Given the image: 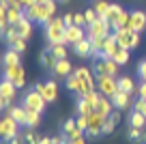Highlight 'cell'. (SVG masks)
<instances>
[{"label": "cell", "instance_id": "obj_46", "mask_svg": "<svg viewBox=\"0 0 146 144\" xmlns=\"http://www.w3.org/2000/svg\"><path fill=\"white\" fill-rule=\"evenodd\" d=\"M7 144H26V140H24V138H19V135H15V138H13V140H9Z\"/></svg>", "mask_w": 146, "mask_h": 144}, {"label": "cell", "instance_id": "obj_7", "mask_svg": "<svg viewBox=\"0 0 146 144\" xmlns=\"http://www.w3.org/2000/svg\"><path fill=\"white\" fill-rule=\"evenodd\" d=\"M17 133H19V123L7 114V116L2 118V123H0V135H2V140L9 142V140H13Z\"/></svg>", "mask_w": 146, "mask_h": 144}, {"label": "cell", "instance_id": "obj_48", "mask_svg": "<svg viewBox=\"0 0 146 144\" xmlns=\"http://www.w3.org/2000/svg\"><path fill=\"white\" fill-rule=\"evenodd\" d=\"M19 2H22V5H24V9H26V7H30V5H35L36 0H19Z\"/></svg>", "mask_w": 146, "mask_h": 144}, {"label": "cell", "instance_id": "obj_45", "mask_svg": "<svg viewBox=\"0 0 146 144\" xmlns=\"http://www.w3.org/2000/svg\"><path fill=\"white\" fill-rule=\"evenodd\" d=\"M137 95H140L142 99H146V82H142V84L137 86Z\"/></svg>", "mask_w": 146, "mask_h": 144}, {"label": "cell", "instance_id": "obj_37", "mask_svg": "<svg viewBox=\"0 0 146 144\" xmlns=\"http://www.w3.org/2000/svg\"><path fill=\"white\" fill-rule=\"evenodd\" d=\"M11 50H15V52H19V54H22V52L26 50V39H22V37H17V39H15V43L11 45Z\"/></svg>", "mask_w": 146, "mask_h": 144}, {"label": "cell", "instance_id": "obj_26", "mask_svg": "<svg viewBox=\"0 0 146 144\" xmlns=\"http://www.w3.org/2000/svg\"><path fill=\"white\" fill-rule=\"evenodd\" d=\"M123 11H125V9H123L120 5H110V11H108V15H105V19L114 26V22L120 17V13H123Z\"/></svg>", "mask_w": 146, "mask_h": 144}, {"label": "cell", "instance_id": "obj_39", "mask_svg": "<svg viewBox=\"0 0 146 144\" xmlns=\"http://www.w3.org/2000/svg\"><path fill=\"white\" fill-rule=\"evenodd\" d=\"M84 17H86V26H90L92 22H97V19H99V15H97L95 9H88L86 13H84Z\"/></svg>", "mask_w": 146, "mask_h": 144}, {"label": "cell", "instance_id": "obj_22", "mask_svg": "<svg viewBox=\"0 0 146 144\" xmlns=\"http://www.w3.org/2000/svg\"><path fill=\"white\" fill-rule=\"evenodd\" d=\"M118 88L120 90H125V93H137V86H135V82H133V77H129V75H123V77H118Z\"/></svg>", "mask_w": 146, "mask_h": 144}, {"label": "cell", "instance_id": "obj_42", "mask_svg": "<svg viewBox=\"0 0 146 144\" xmlns=\"http://www.w3.org/2000/svg\"><path fill=\"white\" fill-rule=\"evenodd\" d=\"M137 75H140L142 82H146V60H142V63L137 65Z\"/></svg>", "mask_w": 146, "mask_h": 144}, {"label": "cell", "instance_id": "obj_44", "mask_svg": "<svg viewBox=\"0 0 146 144\" xmlns=\"http://www.w3.org/2000/svg\"><path fill=\"white\" fill-rule=\"evenodd\" d=\"M78 127L84 129V131H88V116H80L78 118Z\"/></svg>", "mask_w": 146, "mask_h": 144}, {"label": "cell", "instance_id": "obj_17", "mask_svg": "<svg viewBox=\"0 0 146 144\" xmlns=\"http://www.w3.org/2000/svg\"><path fill=\"white\" fill-rule=\"evenodd\" d=\"M73 50H75V54L80 58H88V56H92V41L86 37V39H82L80 43L73 45Z\"/></svg>", "mask_w": 146, "mask_h": 144}, {"label": "cell", "instance_id": "obj_50", "mask_svg": "<svg viewBox=\"0 0 146 144\" xmlns=\"http://www.w3.org/2000/svg\"><path fill=\"white\" fill-rule=\"evenodd\" d=\"M41 144H54V140L52 138H41Z\"/></svg>", "mask_w": 146, "mask_h": 144}, {"label": "cell", "instance_id": "obj_35", "mask_svg": "<svg viewBox=\"0 0 146 144\" xmlns=\"http://www.w3.org/2000/svg\"><path fill=\"white\" fill-rule=\"evenodd\" d=\"M129 52H131V50H125V47H120V50L116 52L114 60H116L118 65H127V63H129Z\"/></svg>", "mask_w": 146, "mask_h": 144}, {"label": "cell", "instance_id": "obj_14", "mask_svg": "<svg viewBox=\"0 0 146 144\" xmlns=\"http://www.w3.org/2000/svg\"><path fill=\"white\" fill-rule=\"evenodd\" d=\"M129 28L135 32H142L146 28V13L144 11H131L129 15Z\"/></svg>", "mask_w": 146, "mask_h": 144}, {"label": "cell", "instance_id": "obj_27", "mask_svg": "<svg viewBox=\"0 0 146 144\" xmlns=\"http://www.w3.org/2000/svg\"><path fill=\"white\" fill-rule=\"evenodd\" d=\"M50 52L54 54V58H56V60L67 58V43H56V45H50Z\"/></svg>", "mask_w": 146, "mask_h": 144}, {"label": "cell", "instance_id": "obj_43", "mask_svg": "<svg viewBox=\"0 0 146 144\" xmlns=\"http://www.w3.org/2000/svg\"><path fill=\"white\" fill-rule=\"evenodd\" d=\"M84 133H86V131H84V129H80V127H78V129H73V131H71L69 140H78V138H84Z\"/></svg>", "mask_w": 146, "mask_h": 144}, {"label": "cell", "instance_id": "obj_19", "mask_svg": "<svg viewBox=\"0 0 146 144\" xmlns=\"http://www.w3.org/2000/svg\"><path fill=\"white\" fill-rule=\"evenodd\" d=\"M13 26H15V32H17L22 39H28V37L32 35V22L28 17H22L17 24H13Z\"/></svg>", "mask_w": 146, "mask_h": 144}, {"label": "cell", "instance_id": "obj_18", "mask_svg": "<svg viewBox=\"0 0 146 144\" xmlns=\"http://www.w3.org/2000/svg\"><path fill=\"white\" fill-rule=\"evenodd\" d=\"M7 114H9L11 118H15V121L19 123V125L26 127V116H28V110L24 108V105H11L9 110H7Z\"/></svg>", "mask_w": 146, "mask_h": 144}, {"label": "cell", "instance_id": "obj_34", "mask_svg": "<svg viewBox=\"0 0 146 144\" xmlns=\"http://www.w3.org/2000/svg\"><path fill=\"white\" fill-rule=\"evenodd\" d=\"M73 129H78V118H67V121H64V125H62V133L69 138Z\"/></svg>", "mask_w": 146, "mask_h": 144}, {"label": "cell", "instance_id": "obj_21", "mask_svg": "<svg viewBox=\"0 0 146 144\" xmlns=\"http://www.w3.org/2000/svg\"><path fill=\"white\" fill-rule=\"evenodd\" d=\"M54 75L56 77H67V75H71V63H69L67 58H62V60H56V65H54Z\"/></svg>", "mask_w": 146, "mask_h": 144}, {"label": "cell", "instance_id": "obj_4", "mask_svg": "<svg viewBox=\"0 0 146 144\" xmlns=\"http://www.w3.org/2000/svg\"><path fill=\"white\" fill-rule=\"evenodd\" d=\"M22 105H24L26 110H32V112H43V110H45V105H47V101L43 99V95L39 93L36 88H32V90H28V93L24 95Z\"/></svg>", "mask_w": 146, "mask_h": 144}, {"label": "cell", "instance_id": "obj_15", "mask_svg": "<svg viewBox=\"0 0 146 144\" xmlns=\"http://www.w3.org/2000/svg\"><path fill=\"white\" fill-rule=\"evenodd\" d=\"M114 110H116V108H114V103H112V99H110V97H105V95H101V97H99V103H97V110H95V112H99L101 116L110 118Z\"/></svg>", "mask_w": 146, "mask_h": 144}, {"label": "cell", "instance_id": "obj_11", "mask_svg": "<svg viewBox=\"0 0 146 144\" xmlns=\"http://www.w3.org/2000/svg\"><path fill=\"white\" fill-rule=\"evenodd\" d=\"M5 77L9 82H13L17 88H22L26 84V71H24L22 65H15V67H5Z\"/></svg>", "mask_w": 146, "mask_h": 144}, {"label": "cell", "instance_id": "obj_6", "mask_svg": "<svg viewBox=\"0 0 146 144\" xmlns=\"http://www.w3.org/2000/svg\"><path fill=\"white\" fill-rule=\"evenodd\" d=\"M110 30H112V24H110L105 17H99L97 22H92L90 26H86L88 39H99V37H105V35H110Z\"/></svg>", "mask_w": 146, "mask_h": 144}, {"label": "cell", "instance_id": "obj_3", "mask_svg": "<svg viewBox=\"0 0 146 144\" xmlns=\"http://www.w3.org/2000/svg\"><path fill=\"white\" fill-rule=\"evenodd\" d=\"M114 39L125 50H135L140 45V32L131 30V28H118V30H114Z\"/></svg>", "mask_w": 146, "mask_h": 144}, {"label": "cell", "instance_id": "obj_29", "mask_svg": "<svg viewBox=\"0 0 146 144\" xmlns=\"http://www.w3.org/2000/svg\"><path fill=\"white\" fill-rule=\"evenodd\" d=\"M39 123H41V112H32V110H28L26 127H28V129H35V127H39Z\"/></svg>", "mask_w": 146, "mask_h": 144}, {"label": "cell", "instance_id": "obj_23", "mask_svg": "<svg viewBox=\"0 0 146 144\" xmlns=\"http://www.w3.org/2000/svg\"><path fill=\"white\" fill-rule=\"evenodd\" d=\"M2 65L5 67H15V65H19V52H15V50H7L5 52V56H2Z\"/></svg>", "mask_w": 146, "mask_h": 144}, {"label": "cell", "instance_id": "obj_41", "mask_svg": "<svg viewBox=\"0 0 146 144\" xmlns=\"http://www.w3.org/2000/svg\"><path fill=\"white\" fill-rule=\"evenodd\" d=\"M73 24L86 28V17H84V13H73Z\"/></svg>", "mask_w": 146, "mask_h": 144}, {"label": "cell", "instance_id": "obj_13", "mask_svg": "<svg viewBox=\"0 0 146 144\" xmlns=\"http://www.w3.org/2000/svg\"><path fill=\"white\" fill-rule=\"evenodd\" d=\"M82 39H86V28L84 26H67V32H64V43L67 45H75Z\"/></svg>", "mask_w": 146, "mask_h": 144}, {"label": "cell", "instance_id": "obj_12", "mask_svg": "<svg viewBox=\"0 0 146 144\" xmlns=\"http://www.w3.org/2000/svg\"><path fill=\"white\" fill-rule=\"evenodd\" d=\"M36 90L43 95V99L50 103V101H56V97H58V84H56L54 80H45L41 82V84H36Z\"/></svg>", "mask_w": 146, "mask_h": 144}, {"label": "cell", "instance_id": "obj_9", "mask_svg": "<svg viewBox=\"0 0 146 144\" xmlns=\"http://www.w3.org/2000/svg\"><path fill=\"white\" fill-rule=\"evenodd\" d=\"M15 90H17V86L5 77V82L0 84V105H2L5 110L11 108V101L15 99Z\"/></svg>", "mask_w": 146, "mask_h": 144}, {"label": "cell", "instance_id": "obj_53", "mask_svg": "<svg viewBox=\"0 0 146 144\" xmlns=\"http://www.w3.org/2000/svg\"><path fill=\"white\" fill-rule=\"evenodd\" d=\"M60 2H67V0H60Z\"/></svg>", "mask_w": 146, "mask_h": 144}, {"label": "cell", "instance_id": "obj_31", "mask_svg": "<svg viewBox=\"0 0 146 144\" xmlns=\"http://www.w3.org/2000/svg\"><path fill=\"white\" fill-rule=\"evenodd\" d=\"M95 110H92V105L88 103L84 97H80V101H78V114L80 116H88V114H92Z\"/></svg>", "mask_w": 146, "mask_h": 144}, {"label": "cell", "instance_id": "obj_36", "mask_svg": "<svg viewBox=\"0 0 146 144\" xmlns=\"http://www.w3.org/2000/svg\"><path fill=\"white\" fill-rule=\"evenodd\" d=\"M24 140H26V144H41V138H39L35 131H26V133H24Z\"/></svg>", "mask_w": 146, "mask_h": 144}, {"label": "cell", "instance_id": "obj_52", "mask_svg": "<svg viewBox=\"0 0 146 144\" xmlns=\"http://www.w3.org/2000/svg\"><path fill=\"white\" fill-rule=\"evenodd\" d=\"M36 2H39V5H43V2H50V0H36Z\"/></svg>", "mask_w": 146, "mask_h": 144}, {"label": "cell", "instance_id": "obj_28", "mask_svg": "<svg viewBox=\"0 0 146 144\" xmlns=\"http://www.w3.org/2000/svg\"><path fill=\"white\" fill-rule=\"evenodd\" d=\"M54 65H56L54 54H52L50 50H45V52L41 54V67H43V69H50V71H52V69H54Z\"/></svg>", "mask_w": 146, "mask_h": 144}, {"label": "cell", "instance_id": "obj_33", "mask_svg": "<svg viewBox=\"0 0 146 144\" xmlns=\"http://www.w3.org/2000/svg\"><path fill=\"white\" fill-rule=\"evenodd\" d=\"M129 15H131L129 11H123L120 17L114 22V26H112V28H114V30H118V28H129Z\"/></svg>", "mask_w": 146, "mask_h": 144}, {"label": "cell", "instance_id": "obj_25", "mask_svg": "<svg viewBox=\"0 0 146 144\" xmlns=\"http://www.w3.org/2000/svg\"><path fill=\"white\" fill-rule=\"evenodd\" d=\"M22 17H24V7L11 5L9 7V24H17Z\"/></svg>", "mask_w": 146, "mask_h": 144}, {"label": "cell", "instance_id": "obj_2", "mask_svg": "<svg viewBox=\"0 0 146 144\" xmlns=\"http://www.w3.org/2000/svg\"><path fill=\"white\" fill-rule=\"evenodd\" d=\"M64 32H67V24H64L62 17H52L45 24V37L50 41V45L64 43Z\"/></svg>", "mask_w": 146, "mask_h": 144}, {"label": "cell", "instance_id": "obj_10", "mask_svg": "<svg viewBox=\"0 0 146 144\" xmlns=\"http://www.w3.org/2000/svg\"><path fill=\"white\" fill-rule=\"evenodd\" d=\"M105 121H108V118L101 116L99 112L88 114V131H86V133L90 135V138H97V135H101V133H103V127H105Z\"/></svg>", "mask_w": 146, "mask_h": 144}, {"label": "cell", "instance_id": "obj_24", "mask_svg": "<svg viewBox=\"0 0 146 144\" xmlns=\"http://www.w3.org/2000/svg\"><path fill=\"white\" fill-rule=\"evenodd\" d=\"M67 80V88L71 90V93H75V95H80V90H82V80H80L75 73H71V75H67L64 77Z\"/></svg>", "mask_w": 146, "mask_h": 144}, {"label": "cell", "instance_id": "obj_16", "mask_svg": "<svg viewBox=\"0 0 146 144\" xmlns=\"http://www.w3.org/2000/svg\"><path fill=\"white\" fill-rule=\"evenodd\" d=\"M112 103H114L116 110H127L131 105V93H125V90H118V93L112 97Z\"/></svg>", "mask_w": 146, "mask_h": 144}, {"label": "cell", "instance_id": "obj_47", "mask_svg": "<svg viewBox=\"0 0 146 144\" xmlns=\"http://www.w3.org/2000/svg\"><path fill=\"white\" fill-rule=\"evenodd\" d=\"M62 19H64V24H67V26H73V13H67Z\"/></svg>", "mask_w": 146, "mask_h": 144}, {"label": "cell", "instance_id": "obj_32", "mask_svg": "<svg viewBox=\"0 0 146 144\" xmlns=\"http://www.w3.org/2000/svg\"><path fill=\"white\" fill-rule=\"evenodd\" d=\"M131 127H137V129H144V127H146V116L133 110V114H131Z\"/></svg>", "mask_w": 146, "mask_h": 144}, {"label": "cell", "instance_id": "obj_38", "mask_svg": "<svg viewBox=\"0 0 146 144\" xmlns=\"http://www.w3.org/2000/svg\"><path fill=\"white\" fill-rule=\"evenodd\" d=\"M133 110H135V112H140V114H144L146 116V99H137V101H133Z\"/></svg>", "mask_w": 146, "mask_h": 144}, {"label": "cell", "instance_id": "obj_40", "mask_svg": "<svg viewBox=\"0 0 146 144\" xmlns=\"http://www.w3.org/2000/svg\"><path fill=\"white\" fill-rule=\"evenodd\" d=\"M129 140H131V142H140L142 140V129L131 127V129H129Z\"/></svg>", "mask_w": 146, "mask_h": 144}, {"label": "cell", "instance_id": "obj_1", "mask_svg": "<svg viewBox=\"0 0 146 144\" xmlns=\"http://www.w3.org/2000/svg\"><path fill=\"white\" fill-rule=\"evenodd\" d=\"M24 17H28L30 22H39V24H47L52 17H56V2L50 0V2H35V5L26 7L24 9Z\"/></svg>", "mask_w": 146, "mask_h": 144}, {"label": "cell", "instance_id": "obj_51", "mask_svg": "<svg viewBox=\"0 0 146 144\" xmlns=\"http://www.w3.org/2000/svg\"><path fill=\"white\" fill-rule=\"evenodd\" d=\"M142 142H146V129H142Z\"/></svg>", "mask_w": 146, "mask_h": 144}, {"label": "cell", "instance_id": "obj_20", "mask_svg": "<svg viewBox=\"0 0 146 144\" xmlns=\"http://www.w3.org/2000/svg\"><path fill=\"white\" fill-rule=\"evenodd\" d=\"M118 50H120V43L114 39V35H110L108 37V45H105V50L101 52V58H114Z\"/></svg>", "mask_w": 146, "mask_h": 144}, {"label": "cell", "instance_id": "obj_49", "mask_svg": "<svg viewBox=\"0 0 146 144\" xmlns=\"http://www.w3.org/2000/svg\"><path fill=\"white\" fill-rule=\"evenodd\" d=\"M69 144H86L84 138H78V140H69Z\"/></svg>", "mask_w": 146, "mask_h": 144}, {"label": "cell", "instance_id": "obj_30", "mask_svg": "<svg viewBox=\"0 0 146 144\" xmlns=\"http://www.w3.org/2000/svg\"><path fill=\"white\" fill-rule=\"evenodd\" d=\"M92 9L97 11V15H99V17H105V15H108V11H110V2H108V0H95Z\"/></svg>", "mask_w": 146, "mask_h": 144}, {"label": "cell", "instance_id": "obj_8", "mask_svg": "<svg viewBox=\"0 0 146 144\" xmlns=\"http://www.w3.org/2000/svg\"><path fill=\"white\" fill-rule=\"evenodd\" d=\"M118 67H120V65L116 63L114 58H99L95 63V73H97V75H114L116 77Z\"/></svg>", "mask_w": 146, "mask_h": 144}, {"label": "cell", "instance_id": "obj_5", "mask_svg": "<svg viewBox=\"0 0 146 144\" xmlns=\"http://www.w3.org/2000/svg\"><path fill=\"white\" fill-rule=\"evenodd\" d=\"M97 90L112 99V97L120 90L118 88V80H116L114 75H97Z\"/></svg>", "mask_w": 146, "mask_h": 144}]
</instances>
